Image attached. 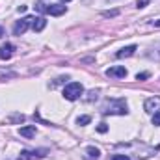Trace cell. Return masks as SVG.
<instances>
[{
    "instance_id": "3957f363",
    "label": "cell",
    "mask_w": 160,
    "mask_h": 160,
    "mask_svg": "<svg viewBox=\"0 0 160 160\" xmlns=\"http://www.w3.org/2000/svg\"><path fill=\"white\" fill-rule=\"evenodd\" d=\"M82 93H84V86L80 82H71L63 88V97L67 101H77V99H80Z\"/></svg>"
},
{
    "instance_id": "8fae6325",
    "label": "cell",
    "mask_w": 160,
    "mask_h": 160,
    "mask_svg": "<svg viewBox=\"0 0 160 160\" xmlns=\"http://www.w3.org/2000/svg\"><path fill=\"white\" fill-rule=\"evenodd\" d=\"M45 26H47V21H45L43 17H34V21H32V28H34V32H41Z\"/></svg>"
},
{
    "instance_id": "52a82bcc",
    "label": "cell",
    "mask_w": 160,
    "mask_h": 160,
    "mask_svg": "<svg viewBox=\"0 0 160 160\" xmlns=\"http://www.w3.org/2000/svg\"><path fill=\"white\" fill-rule=\"evenodd\" d=\"M65 11H67V8L62 6V4H50V6H47V13H48V15H54V17H60V15H63Z\"/></svg>"
},
{
    "instance_id": "2e32d148",
    "label": "cell",
    "mask_w": 160,
    "mask_h": 160,
    "mask_svg": "<svg viewBox=\"0 0 160 160\" xmlns=\"http://www.w3.org/2000/svg\"><path fill=\"white\" fill-rule=\"evenodd\" d=\"M149 77H151L149 73H138L136 75V80H145V78H149Z\"/></svg>"
},
{
    "instance_id": "ac0fdd59",
    "label": "cell",
    "mask_w": 160,
    "mask_h": 160,
    "mask_svg": "<svg viewBox=\"0 0 160 160\" xmlns=\"http://www.w3.org/2000/svg\"><path fill=\"white\" fill-rule=\"evenodd\" d=\"M112 160H130V157H127V155H114Z\"/></svg>"
},
{
    "instance_id": "d4e9b609",
    "label": "cell",
    "mask_w": 160,
    "mask_h": 160,
    "mask_svg": "<svg viewBox=\"0 0 160 160\" xmlns=\"http://www.w3.org/2000/svg\"><path fill=\"white\" fill-rule=\"evenodd\" d=\"M62 2H71V0H62Z\"/></svg>"
},
{
    "instance_id": "8992f818",
    "label": "cell",
    "mask_w": 160,
    "mask_h": 160,
    "mask_svg": "<svg viewBox=\"0 0 160 160\" xmlns=\"http://www.w3.org/2000/svg\"><path fill=\"white\" fill-rule=\"evenodd\" d=\"M106 77H110V78H125L127 77V69L123 65H114V67L106 69Z\"/></svg>"
},
{
    "instance_id": "277c9868",
    "label": "cell",
    "mask_w": 160,
    "mask_h": 160,
    "mask_svg": "<svg viewBox=\"0 0 160 160\" xmlns=\"http://www.w3.org/2000/svg\"><path fill=\"white\" fill-rule=\"evenodd\" d=\"M32 21H34V17H24V19L17 21L15 26H13V34H15V36H22V34L28 30V26L32 24Z\"/></svg>"
},
{
    "instance_id": "e0dca14e",
    "label": "cell",
    "mask_w": 160,
    "mask_h": 160,
    "mask_svg": "<svg viewBox=\"0 0 160 160\" xmlns=\"http://www.w3.org/2000/svg\"><path fill=\"white\" fill-rule=\"evenodd\" d=\"M97 95H99V91H89L86 99H88V101H93V99H97Z\"/></svg>"
},
{
    "instance_id": "7c38bea8",
    "label": "cell",
    "mask_w": 160,
    "mask_h": 160,
    "mask_svg": "<svg viewBox=\"0 0 160 160\" xmlns=\"http://www.w3.org/2000/svg\"><path fill=\"white\" fill-rule=\"evenodd\" d=\"M99 157H101V151H99L97 147L89 145V147L86 149V158H88V160H97Z\"/></svg>"
},
{
    "instance_id": "d6986e66",
    "label": "cell",
    "mask_w": 160,
    "mask_h": 160,
    "mask_svg": "<svg viewBox=\"0 0 160 160\" xmlns=\"http://www.w3.org/2000/svg\"><path fill=\"white\" fill-rule=\"evenodd\" d=\"M118 13H119L118 9H114V11H104V17H116Z\"/></svg>"
},
{
    "instance_id": "5b68a950",
    "label": "cell",
    "mask_w": 160,
    "mask_h": 160,
    "mask_svg": "<svg viewBox=\"0 0 160 160\" xmlns=\"http://www.w3.org/2000/svg\"><path fill=\"white\" fill-rule=\"evenodd\" d=\"M143 108H145V112L147 114H155V112H158L160 110V97H149L147 101H145V104H143Z\"/></svg>"
},
{
    "instance_id": "7a4b0ae2",
    "label": "cell",
    "mask_w": 160,
    "mask_h": 160,
    "mask_svg": "<svg viewBox=\"0 0 160 160\" xmlns=\"http://www.w3.org/2000/svg\"><path fill=\"white\" fill-rule=\"evenodd\" d=\"M102 114L104 116H127V102L125 99H108L102 104Z\"/></svg>"
},
{
    "instance_id": "603a6c76",
    "label": "cell",
    "mask_w": 160,
    "mask_h": 160,
    "mask_svg": "<svg viewBox=\"0 0 160 160\" xmlns=\"http://www.w3.org/2000/svg\"><path fill=\"white\" fill-rule=\"evenodd\" d=\"M0 38H4V28L0 26Z\"/></svg>"
},
{
    "instance_id": "7402d4cb",
    "label": "cell",
    "mask_w": 160,
    "mask_h": 160,
    "mask_svg": "<svg viewBox=\"0 0 160 160\" xmlns=\"http://www.w3.org/2000/svg\"><path fill=\"white\" fill-rule=\"evenodd\" d=\"M26 11V6H19V13H24Z\"/></svg>"
},
{
    "instance_id": "44dd1931",
    "label": "cell",
    "mask_w": 160,
    "mask_h": 160,
    "mask_svg": "<svg viewBox=\"0 0 160 160\" xmlns=\"http://www.w3.org/2000/svg\"><path fill=\"white\" fill-rule=\"evenodd\" d=\"M147 2H149V0H138V2H136V6H138V8H143Z\"/></svg>"
},
{
    "instance_id": "9a60e30c",
    "label": "cell",
    "mask_w": 160,
    "mask_h": 160,
    "mask_svg": "<svg viewBox=\"0 0 160 160\" xmlns=\"http://www.w3.org/2000/svg\"><path fill=\"white\" fill-rule=\"evenodd\" d=\"M153 125H155V127H160V110L153 114Z\"/></svg>"
},
{
    "instance_id": "ffe728a7",
    "label": "cell",
    "mask_w": 160,
    "mask_h": 160,
    "mask_svg": "<svg viewBox=\"0 0 160 160\" xmlns=\"http://www.w3.org/2000/svg\"><path fill=\"white\" fill-rule=\"evenodd\" d=\"M97 130H99V132H106V130H108V127H106L104 123H101V125L97 127Z\"/></svg>"
},
{
    "instance_id": "5bb4252c",
    "label": "cell",
    "mask_w": 160,
    "mask_h": 160,
    "mask_svg": "<svg viewBox=\"0 0 160 160\" xmlns=\"http://www.w3.org/2000/svg\"><path fill=\"white\" fill-rule=\"evenodd\" d=\"M77 123L84 127V125H88V123H91V118H89V116H80L78 119H77Z\"/></svg>"
},
{
    "instance_id": "6da1fadb",
    "label": "cell",
    "mask_w": 160,
    "mask_h": 160,
    "mask_svg": "<svg viewBox=\"0 0 160 160\" xmlns=\"http://www.w3.org/2000/svg\"><path fill=\"white\" fill-rule=\"evenodd\" d=\"M116 149H123V151L127 153V157H128V155H134L136 158H149V157H153V155L157 153V149H153V147H149V145H145V143H140V142L118 143Z\"/></svg>"
},
{
    "instance_id": "cb8c5ba5",
    "label": "cell",
    "mask_w": 160,
    "mask_h": 160,
    "mask_svg": "<svg viewBox=\"0 0 160 160\" xmlns=\"http://www.w3.org/2000/svg\"><path fill=\"white\" fill-rule=\"evenodd\" d=\"M153 24H155V26H160V21H153Z\"/></svg>"
},
{
    "instance_id": "9c48e42d",
    "label": "cell",
    "mask_w": 160,
    "mask_h": 160,
    "mask_svg": "<svg viewBox=\"0 0 160 160\" xmlns=\"http://www.w3.org/2000/svg\"><path fill=\"white\" fill-rule=\"evenodd\" d=\"M136 50H138V47H136V45H128V47L121 48V50L118 52V54H116V56H118V58H130V56H132Z\"/></svg>"
},
{
    "instance_id": "4fadbf2b",
    "label": "cell",
    "mask_w": 160,
    "mask_h": 160,
    "mask_svg": "<svg viewBox=\"0 0 160 160\" xmlns=\"http://www.w3.org/2000/svg\"><path fill=\"white\" fill-rule=\"evenodd\" d=\"M151 60H160V43L158 45H155L151 50H149V54H147Z\"/></svg>"
},
{
    "instance_id": "ba28073f",
    "label": "cell",
    "mask_w": 160,
    "mask_h": 160,
    "mask_svg": "<svg viewBox=\"0 0 160 160\" xmlns=\"http://www.w3.org/2000/svg\"><path fill=\"white\" fill-rule=\"evenodd\" d=\"M13 50L15 47L11 43H6V45H0V60H9L13 56Z\"/></svg>"
},
{
    "instance_id": "30bf717a",
    "label": "cell",
    "mask_w": 160,
    "mask_h": 160,
    "mask_svg": "<svg viewBox=\"0 0 160 160\" xmlns=\"http://www.w3.org/2000/svg\"><path fill=\"white\" fill-rule=\"evenodd\" d=\"M19 134H21L22 138H34V136H36V127H34V125H28V127H21Z\"/></svg>"
}]
</instances>
